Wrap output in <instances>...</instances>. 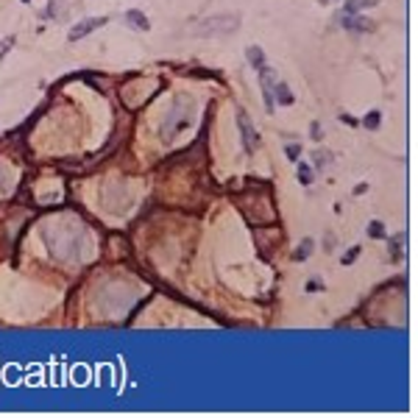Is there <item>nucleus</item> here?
Wrapping results in <instances>:
<instances>
[{
    "mask_svg": "<svg viewBox=\"0 0 418 418\" xmlns=\"http://www.w3.org/2000/svg\"><path fill=\"white\" fill-rule=\"evenodd\" d=\"M379 123H382V112H376V109L362 117V126L368 128V131H376V128H379Z\"/></svg>",
    "mask_w": 418,
    "mask_h": 418,
    "instance_id": "obj_14",
    "label": "nucleus"
},
{
    "mask_svg": "<svg viewBox=\"0 0 418 418\" xmlns=\"http://www.w3.org/2000/svg\"><path fill=\"white\" fill-rule=\"evenodd\" d=\"M340 25L348 31H371L374 28V22L368 20H357V14H340Z\"/></svg>",
    "mask_w": 418,
    "mask_h": 418,
    "instance_id": "obj_6",
    "label": "nucleus"
},
{
    "mask_svg": "<svg viewBox=\"0 0 418 418\" xmlns=\"http://www.w3.org/2000/svg\"><path fill=\"white\" fill-rule=\"evenodd\" d=\"M368 237H374V240H385V237H388V234H385V226L379 220H371L368 223Z\"/></svg>",
    "mask_w": 418,
    "mask_h": 418,
    "instance_id": "obj_15",
    "label": "nucleus"
},
{
    "mask_svg": "<svg viewBox=\"0 0 418 418\" xmlns=\"http://www.w3.org/2000/svg\"><path fill=\"white\" fill-rule=\"evenodd\" d=\"M340 120H346L348 126H357V120H354V117H351V114H340Z\"/></svg>",
    "mask_w": 418,
    "mask_h": 418,
    "instance_id": "obj_23",
    "label": "nucleus"
},
{
    "mask_svg": "<svg viewBox=\"0 0 418 418\" xmlns=\"http://www.w3.org/2000/svg\"><path fill=\"white\" fill-rule=\"evenodd\" d=\"M315 290H324V279H318V276H312L307 282V293H315Z\"/></svg>",
    "mask_w": 418,
    "mask_h": 418,
    "instance_id": "obj_19",
    "label": "nucleus"
},
{
    "mask_svg": "<svg viewBox=\"0 0 418 418\" xmlns=\"http://www.w3.org/2000/svg\"><path fill=\"white\" fill-rule=\"evenodd\" d=\"M62 11V0H48V8H45V17H59Z\"/></svg>",
    "mask_w": 418,
    "mask_h": 418,
    "instance_id": "obj_18",
    "label": "nucleus"
},
{
    "mask_svg": "<svg viewBox=\"0 0 418 418\" xmlns=\"http://www.w3.org/2000/svg\"><path fill=\"white\" fill-rule=\"evenodd\" d=\"M22 3H28V0H22Z\"/></svg>",
    "mask_w": 418,
    "mask_h": 418,
    "instance_id": "obj_25",
    "label": "nucleus"
},
{
    "mask_svg": "<svg viewBox=\"0 0 418 418\" xmlns=\"http://www.w3.org/2000/svg\"><path fill=\"white\" fill-rule=\"evenodd\" d=\"M284 156H287L290 162H298V159H301V148H298L296 142H290V145H284Z\"/></svg>",
    "mask_w": 418,
    "mask_h": 418,
    "instance_id": "obj_16",
    "label": "nucleus"
},
{
    "mask_svg": "<svg viewBox=\"0 0 418 418\" xmlns=\"http://www.w3.org/2000/svg\"><path fill=\"white\" fill-rule=\"evenodd\" d=\"M310 137L315 142H321L324 140V128H321V123H312V128H310Z\"/></svg>",
    "mask_w": 418,
    "mask_h": 418,
    "instance_id": "obj_20",
    "label": "nucleus"
},
{
    "mask_svg": "<svg viewBox=\"0 0 418 418\" xmlns=\"http://www.w3.org/2000/svg\"><path fill=\"white\" fill-rule=\"evenodd\" d=\"M106 17H86V20H81V22H76L70 31H67V39L70 42H78V39H84L86 34H92L95 28H100V25H106Z\"/></svg>",
    "mask_w": 418,
    "mask_h": 418,
    "instance_id": "obj_2",
    "label": "nucleus"
},
{
    "mask_svg": "<svg viewBox=\"0 0 418 418\" xmlns=\"http://www.w3.org/2000/svg\"><path fill=\"white\" fill-rule=\"evenodd\" d=\"M246 59H248V64H251V67H256V70H259V67H265V53H262V48H259V45H248V48H246Z\"/></svg>",
    "mask_w": 418,
    "mask_h": 418,
    "instance_id": "obj_10",
    "label": "nucleus"
},
{
    "mask_svg": "<svg viewBox=\"0 0 418 418\" xmlns=\"http://www.w3.org/2000/svg\"><path fill=\"white\" fill-rule=\"evenodd\" d=\"M388 248H390V262H402L404 259V234L388 237Z\"/></svg>",
    "mask_w": 418,
    "mask_h": 418,
    "instance_id": "obj_7",
    "label": "nucleus"
},
{
    "mask_svg": "<svg viewBox=\"0 0 418 418\" xmlns=\"http://www.w3.org/2000/svg\"><path fill=\"white\" fill-rule=\"evenodd\" d=\"M321 3H332V0H321Z\"/></svg>",
    "mask_w": 418,
    "mask_h": 418,
    "instance_id": "obj_24",
    "label": "nucleus"
},
{
    "mask_svg": "<svg viewBox=\"0 0 418 418\" xmlns=\"http://www.w3.org/2000/svg\"><path fill=\"white\" fill-rule=\"evenodd\" d=\"M329 165H332V154H329V151L318 148L312 154V170H326Z\"/></svg>",
    "mask_w": 418,
    "mask_h": 418,
    "instance_id": "obj_13",
    "label": "nucleus"
},
{
    "mask_svg": "<svg viewBox=\"0 0 418 418\" xmlns=\"http://www.w3.org/2000/svg\"><path fill=\"white\" fill-rule=\"evenodd\" d=\"M296 176H298V184H304V187H310L312 181H315V173H312V165L301 162V159L296 162Z\"/></svg>",
    "mask_w": 418,
    "mask_h": 418,
    "instance_id": "obj_9",
    "label": "nucleus"
},
{
    "mask_svg": "<svg viewBox=\"0 0 418 418\" xmlns=\"http://www.w3.org/2000/svg\"><path fill=\"white\" fill-rule=\"evenodd\" d=\"M11 48H14V36H6V39L0 42V56H3L6 50H11Z\"/></svg>",
    "mask_w": 418,
    "mask_h": 418,
    "instance_id": "obj_21",
    "label": "nucleus"
},
{
    "mask_svg": "<svg viewBox=\"0 0 418 418\" xmlns=\"http://www.w3.org/2000/svg\"><path fill=\"white\" fill-rule=\"evenodd\" d=\"M357 256H360V246H351L346 254H343L340 262H343V265H354V262H357Z\"/></svg>",
    "mask_w": 418,
    "mask_h": 418,
    "instance_id": "obj_17",
    "label": "nucleus"
},
{
    "mask_svg": "<svg viewBox=\"0 0 418 418\" xmlns=\"http://www.w3.org/2000/svg\"><path fill=\"white\" fill-rule=\"evenodd\" d=\"M240 14H212L195 22V36H226L240 28Z\"/></svg>",
    "mask_w": 418,
    "mask_h": 418,
    "instance_id": "obj_1",
    "label": "nucleus"
},
{
    "mask_svg": "<svg viewBox=\"0 0 418 418\" xmlns=\"http://www.w3.org/2000/svg\"><path fill=\"white\" fill-rule=\"evenodd\" d=\"M276 70H270V67H259V86H262V98H265V109L273 112V86H276Z\"/></svg>",
    "mask_w": 418,
    "mask_h": 418,
    "instance_id": "obj_3",
    "label": "nucleus"
},
{
    "mask_svg": "<svg viewBox=\"0 0 418 418\" xmlns=\"http://www.w3.org/2000/svg\"><path fill=\"white\" fill-rule=\"evenodd\" d=\"M126 25L128 28H134V31H151V20L145 14H142L140 8H131V11H126Z\"/></svg>",
    "mask_w": 418,
    "mask_h": 418,
    "instance_id": "obj_5",
    "label": "nucleus"
},
{
    "mask_svg": "<svg viewBox=\"0 0 418 418\" xmlns=\"http://www.w3.org/2000/svg\"><path fill=\"white\" fill-rule=\"evenodd\" d=\"M276 98H279L282 106H293V92H290V86L284 84V81H276V86H273V100Z\"/></svg>",
    "mask_w": 418,
    "mask_h": 418,
    "instance_id": "obj_11",
    "label": "nucleus"
},
{
    "mask_svg": "<svg viewBox=\"0 0 418 418\" xmlns=\"http://www.w3.org/2000/svg\"><path fill=\"white\" fill-rule=\"evenodd\" d=\"M365 192H368V184H365V181H360V184L354 187V195H365Z\"/></svg>",
    "mask_w": 418,
    "mask_h": 418,
    "instance_id": "obj_22",
    "label": "nucleus"
},
{
    "mask_svg": "<svg viewBox=\"0 0 418 418\" xmlns=\"http://www.w3.org/2000/svg\"><path fill=\"white\" fill-rule=\"evenodd\" d=\"M237 123H240V134H243V145H246V151H248V154H254V151L259 148V137H256L251 120H248V114L246 112H237Z\"/></svg>",
    "mask_w": 418,
    "mask_h": 418,
    "instance_id": "obj_4",
    "label": "nucleus"
},
{
    "mask_svg": "<svg viewBox=\"0 0 418 418\" xmlns=\"http://www.w3.org/2000/svg\"><path fill=\"white\" fill-rule=\"evenodd\" d=\"M312 248H315V240H312V237H304V240H301V246L293 251V259H296V262H307V259H310V254H312Z\"/></svg>",
    "mask_w": 418,
    "mask_h": 418,
    "instance_id": "obj_12",
    "label": "nucleus"
},
{
    "mask_svg": "<svg viewBox=\"0 0 418 418\" xmlns=\"http://www.w3.org/2000/svg\"><path fill=\"white\" fill-rule=\"evenodd\" d=\"M379 3H382V0H346L340 14H357L360 8H374V6H379Z\"/></svg>",
    "mask_w": 418,
    "mask_h": 418,
    "instance_id": "obj_8",
    "label": "nucleus"
}]
</instances>
